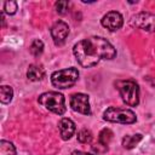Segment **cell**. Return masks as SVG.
<instances>
[{"instance_id": "6da1fadb", "label": "cell", "mask_w": 155, "mask_h": 155, "mask_svg": "<svg viewBox=\"0 0 155 155\" xmlns=\"http://www.w3.org/2000/svg\"><path fill=\"white\" fill-rule=\"evenodd\" d=\"M74 56L84 68H91L102 59H113L116 56L114 46L104 38L91 36L74 45Z\"/></svg>"}, {"instance_id": "7a4b0ae2", "label": "cell", "mask_w": 155, "mask_h": 155, "mask_svg": "<svg viewBox=\"0 0 155 155\" xmlns=\"http://www.w3.org/2000/svg\"><path fill=\"white\" fill-rule=\"evenodd\" d=\"M38 102L45 109H47V110H50L57 115H63L67 110L64 96L62 93H58L54 91L41 93L38 98Z\"/></svg>"}, {"instance_id": "3957f363", "label": "cell", "mask_w": 155, "mask_h": 155, "mask_svg": "<svg viewBox=\"0 0 155 155\" xmlns=\"http://www.w3.org/2000/svg\"><path fill=\"white\" fill-rule=\"evenodd\" d=\"M122 101L130 105L136 107L139 103V86L134 80H117L115 82Z\"/></svg>"}, {"instance_id": "277c9868", "label": "cell", "mask_w": 155, "mask_h": 155, "mask_svg": "<svg viewBox=\"0 0 155 155\" xmlns=\"http://www.w3.org/2000/svg\"><path fill=\"white\" fill-rule=\"evenodd\" d=\"M78 79H79V71L74 67L57 70V71L52 73V75H51L52 85L59 90H64V88H69V87L74 86L75 82L78 81Z\"/></svg>"}, {"instance_id": "5b68a950", "label": "cell", "mask_w": 155, "mask_h": 155, "mask_svg": "<svg viewBox=\"0 0 155 155\" xmlns=\"http://www.w3.org/2000/svg\"><path fill=\"white\" fill-rule=\"evenodd\" d=\"M103 119L109 122H116V124H133L136 122L137 117L136 114L130 109H124L119 107H109L104 114Z\"/></svg>"}, {"instance_id": "8992f818", "label": "cell", "mask_w": 155, "mask_h": 155, "mask_svg": "<svg viewBox=\"0 0 155 155\" xmlns=\"http://www.w3.org/2000/svg\"><path fill=\"white\" fill-rule=\"evenodd\" d=\"M131 24L133 27L143 29L145 31L155 33V13L139 12V13H137L132 17Z\"/></svg>"}, {"instance_id": "52a82bcc", "label": "cell", "mask_w": 155, "mask_h": 155, "mask_svg": "<svg viewBox=\"0 0 155 155\" xmlns=\"http://www.w3.org/2000/svg\"><path fill=\"white\" fill-rule=\"evenodd\" d=\"M70 107L74 111L84 114V115H90L91 114V107H90V101L88 96L85 93H74L70 97Z\"/></svg>"}, {"instance_id": "ba28073f", "label": "cell", "mask_w": 155, "mask_h": 155, "mask_svg": "<svg viewBox=\"0 0 155 155\" xmlns=\"http://www.w3.org/2000/svg\"><path fill=\"white\" fill-rule=\"evenodd\" d=\"M101 23L104 28H107L108 30L110 31H115V30H119L122 24H124V18L121 16L120 12L117 11H110L108 13H105L102 19H101Z\"/></svg>"}, {"instance_id": "9c48e42d", "label": "cell", "mask_w": 155, "mask_h": 155, "mask_svg": "<svg viewBox=\"0 0 155 155\" xmlns=\"http://www.w3.org/2000/svg\"><path fill=\"white\" fill-rule=\"evenodd\" d=\"M51 36L52 40L56 45H63L65 39L69 35V27L65 22L63 21H57L56 23H53V25L51 27Z\"/></svg>"}, {"instance_id": "30bf717a", "label": "cell", "mask_w": 155, "mask_h": 155, "mask_svg": "<svg viewBox=\"0 0 155 155\" xmlns=\"http://www.w3.org/2000/svg\"><path fill=\"white\" fill-rule=\"evenodd\" d=\"M58 130H59L61 138L63 140H69L75 133V124L70 119L63 117L58 122Z\"/></svg>"}, {"instance_id": "8fae6325", "label": "cell", "mask_w": 155, "mask_h": 155, "mask_svg": "<svg viewBox=\"0 0 155 155\" xmlns=\"http://www.w3.org/2000/svg\"><path fill=\"white\" fill-rule=\"evenodd\" d=\"M27 78L30 81H40L45 78V70L41 65L31 64L27 70Z\"/></svg>"}, {"instance_id": "7c38bea8", "label": "cell", "mask_w": 155, "mask_h": 155, "mask_svg": "<svg viewBox=\"0 0 155 155\" xmlns=\"http://www.w3.org/2000/svg\"><path fill=\"white\" fill-rule=\"evenodd\" d=\"M143 136L140 133H137V134H128V136H125L122 138V147L125 149H132L134 148L140 140H142Z\"/></svg>"}, {"instance_id": "4fadbf2b", "label": "cell", "mask_w": 155, "mask_h": 155, "mask_svg": "<svg viewBox=\"0 0 155 155\" xmlns=\"http://www.w3.org/2000/svg\"><path fill=\"white\" fill-rule=\"evenodd\" d=\"M13 97V90L11 86L7 85H2L0 87V101L2 104H8L12 101Z\"/></svg>"}, {"instance_id": "5bb4252c", "label": "cell", "mask_w": 155, "mask_h": 155, "mask_svg": "<svg viewBox=\"0 0 155 155\" xmlns=\"http://www.w3.org/2000/svg\"><path fill=\"white\" fill-rule=\"evenodd\" d=\"M113 131L109 130V128H103L101 132H99V136H98V142L103 147H107L109 145V143L111 142L113 139Z\"/></svg>"}, {"instance_id": "9a60e30c", "label": "cell", "mask_w": 155, "mask_h": 155, "mask_svg": "<svg viewBox=\"0 0 155 155\" xmlns=\"http://www.w3.org/2000/svg\"><path fill=\"white\" fill-rule=\"evenodd\" d=\"M0 155H16L15 145L8 140L0 142Z\"/></svg>"}, {"instance_id": "2e32d148", "label": "cell", "mask_w": 155, "mask_h": 155, "mask_svg": "<svg viewBox=\"0 0 155 155\" xmlns=\"http://www.w3.org/2000/svg\"><path fill=\"white\" fill-rule=\"evenodd\" d=\"M29 50H30V52H31L33 56L38 57V56H40V54L42 53V51H44V42H42L41 40H39V39H35V40L31 42Z\"/></svg>"}, {"instance_id": "e0dca14e", "label": "cell", "mask_w": 155, "mask_h": 155, "mask_svg": "<svg viewBox=\"0 0 155 155\" xmlns=\"http://www.w3.org/2000/svg\"><path fill=\"white\" fill-rule=\"evenodd\" d=\"M78 140L80 143H82V144L90 143L92 140V132L90 130H87V128H82L78 133Z\"/></svg>"}, {"instance_id": "ac0fdd59", "label": "cell", "mask_w": 155, "mask_h": 155, "mask_svg": "<svg viewBox=\"0 0 155 155\" xmlns=\"http://www.w3.org/2000/svg\"><path fill=\"white\" fill-rule=\"evenodd\" d=\"M18 10V5L16 1H5L4 2V12L7 13V15H15Z\"/></svg>"}, {"instance_id": "d6986e66", "label": "cell", "mask_w": 155, "mask_h": 155, "mask_svg": "<svg viewBox=\"0 0 155 155\" xmlns=\"http://www.w3.org/2000/svg\"><path fill=\"white\" fill-rule=\"evenodd\" d=\"M56 6V11L59 13V15H64L68 12V8H69V2L65 1V0H61V1H57L54 4Z\"/></svg>"}, {"instance_id": "ffe728a7", "label": "cell", "mask_w": 155, "mask_h": 155, "mask_svg": "<svg viewBox=\"0 0 155 155\" xmlns=\"http://www.w3.org/2000/svg\"><path fill=\"white\" fill-rule=\"evenodd\" d=\"M70 155H96V154H91V153H85V151H80V150H74Z\"/></svg>"}]
</instances>
